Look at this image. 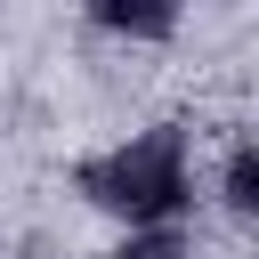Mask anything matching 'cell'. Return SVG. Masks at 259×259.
<instances>
[{
	"mask_svg": "<svg viewBox=\"0 0 259 259\" xmlns=\"http://www.w3.org/2000/svg\"><path fill=\"white\" fill-rule=\"evenodd\" d=\"M89 194H97L105 210L138 219V227L170 219V210L186 202V154H178V138H170V130H154V138H138V146H121V154H105V162L89 170Z\"/></svg>",
	"mask_w": 259,
	"mask_h": 259,
	"instance_id": "6da1fadb",
	"label": "cell"
},
{
	"mask_svg": "<svg viewBox=\"0 0 259 259\" xmlns=\"http://www.w3.org/2000/svg\"><path fill=\"white\" fill-rule=\"evenodd\" d=\"M89 8H97V24L138 32V40H154V32H170V24H178V0H89Z\"/></svg>",
	"mask_w": 259,
	"mask_h": 259,
	"instance_id": "7a4b0ae2",
	"label": "cell"
},
{
	"mask_svg": "<svg viewBox=\"0 0 259 259\" xmlns=\"http://www.w3.org/2000/svg\"><path fill=\"white\" fill-rule=\"evenodd\" d=\"M113 259H178V243H170V235H146V243H130V251H113Z\"/></svg>",
	"mask_w": 259,
	"mask_h": 259,
	"instance_id": "3957f363",
	"label": "cell"
}]
</instances>
